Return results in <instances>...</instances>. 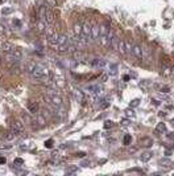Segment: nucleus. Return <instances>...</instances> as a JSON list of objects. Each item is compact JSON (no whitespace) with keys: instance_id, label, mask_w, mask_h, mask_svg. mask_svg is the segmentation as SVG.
Wrapping results in <instances>:
<instances>
[{"instance_id":"f257e3e1","label":"nucleus","mask_w":174,"mask_h":176,"mask_svg":"<svg viewBox=\"0 0 174 176\" xmlns=\"http://www.w3.org/2000/svg\"><path fill=\"white\" fill-rule=\"evenodd\" d=\"M30 76H32V78H33L36 82H45V81H49L50 73H49L48 68L37 64V66H36L33 72L30 73Z\"/></svg>"},{"instance_id":"f03ea898","label":"nucleus","mask_w":174,"mask_h":176,"mask_svg":"<svg viewBox=\"0 0 174 176\" xmlns=\"http://www.w3.org/2000/svg\"><path fill=\"white\" fill-rule=\"evenodd\" d=\"M46 99H48L49 102H50L56 109L64 106V99H62L61 95H58V93H56V94H46Z\"/></svg>"},{"instance_id":"7ed1b4c3","label":"nucleus","mask_w":174,"mask_h":176,"mask_svg":"<svg viewBox=\"0 0 174 176\" xmlns=\"http://www.w3.org/2000/svg\"><path fill=\"white\" fill-rule=\"evenodd\" d=\"M82 37L86 40L87 44H91L92 41V29H91V24L88 23H84L83 24V29H82Z\"/></svg>"},{"instance_id":"20e7f679","label":"nucleus","mask_w":174,"mask_h":176,"mask_svg":"<svg viewBox=\"0 0 174 176\" xmlns=\"http://www.w3.org/2000/svg\"><path fill=\"white\" fill-rule=\"evenodd\" d=\"M44 21L46 23V25H53L54 23V12H53V8L46 6V11H45V17H44Z\"/></svg>"},{"instance_id":"39448f33","label":"nucleus","mask_w":174,"mask_h":176,"mask_svg":"<svg viewBox=\"0 0 174 176\" xmlns=\"http://www.w3.org/2000/svg\"><path fill=\"white\" fill-rule=\"evenodd\" d=\"M25 130V125L23 121H13L12 123V131L15 134H21Z\"/></svg>"},{"instance_id":"423d86ee","label":"nucleus","mask_w":174,"mask_h":176,"mask_svg":"<svg viewBox=\"0 0 174 176\" xmlns=\"http://www.w3.org/2000/svg\"><path fill=\"white\" fill-rule=\"evenodd\" d=\"M132 56L135 57L137 61H141L142 60V46L140 44H135L132 48Z\"/></svg>"},{"instance_id":"0eeeda50","label":"nucleus","mask_w":174,"mask_h":176,"mask_svg":"<svg viewBox=\"0 0 174 176\" xmlns=\"http://www.w3.org/2000/svg\"><path fill=\"white\" fill-rule=\"evenodd\" d=\"M0 49H2L4 53H12L15 50V45L10 41H3L2 45H0Z\"/></svg>"},{"instance_id":"6e6552de","label":"nucleus","mask_w":174,"mask_h":176,"mask_svg":"<svg viewBox=\"0 0 174 176\" xmlns=\"http://www.w3.org/2000/svg\"><path fill=\"white\" fill-rule=\"evenodd\" d=\"M87 91H90L91 94H100L103 91V86L102 85H98V83H94V85H88L86 87Z\"/></svg>"},{"instance_id":"1a4fd4ad","label":"nucleus","mask_w":174,"mask_h":176,"mask_svg":"<svg viewBox=\"0 0 174 176\" xmlns=\"http://www.w3.org/2000/svg\"><path fill=\"white\" fill-rule=\"evenodd\" d=\"M152 60V54H150V49L148 46H142V60L144 62H149Z\"/></svg>"},{"instance_id":"9d476101","label":"nucleus","mask_w":174,"mask_h":176,"mask_svg":"<svg viewBox=\"0 0 174 176\" xmlns=\"http://www.w3.org/2000/svg\"><path fill=\"white\" fill-rule=\"evenodd\" d=\"M91 64H92L94 68H98V69H102V68H104L107 65L106 60H103V58H94Z\"/></svg>"},{"instance_id":"9b49d317","label":"nucleus","mask_w":174,"mask_h":176,"mask_svg":"<svg viewBox=\"0 0 174 176\" xmlns=\"http://www.w3.org/2000/svg\"><path fill=\"white\" fill-rule=\"evenodd\" d=\"M6 60H7V62L10 64V65H12V64H19V61H20L19 57H16L13 53H6Z\"/></svg>"},{"instance_id":"f8f14e48","label":"nucleus","mask_w":174,"mask_h":176,"mask_svg":"<svg viewBox=\"0 0 174 176\" xmlns=\"http://www.w3.org/2000/svg\"><path fill=\"white\" fill-rule=\"evenodd\" d=\"M119 42H120V38L118 34H114V37L111 38V42H110V46L112 48V50H118V48H119Z\"/></svg>"},{"instance_id":"ddd939ff","label":"nucleus","mask_w":174,"mask_h":176,"mask_svg":"<svg viewBox=\"0 0 174 176\" xmlns=\"http://www.w3.org/2000/svg\"><path fill=\"white\" fill-rule=\"evenodd\" d=\"M91 29H92V41H98L99 40V25L91 24Z\"/></svg>"},{"instance_id":"4468645a","label":"nucleus","mask_w":174,"mask_h":176,"mask_svg":"<svg viewBox=\"0 0 174 176\" xmlns=\"http://www.w3.org/2000/svg\"><path fill=\"white\" fill-rule=\"evenodd\" d=\"M108 32H110V25L108 24H102V25H99V37L100 36H107L108 34Z\"/></svg>"},{"instance_id":"2eb2a0df","label":"nucleus","mask_w":174,"mask_h":176,"mask_svg":"<svg viewBox=\"0 0 174 176\" xmlns=\"http://www.w3.org/2000/svg\"><path fill=\"white\" fill-rule=\"evenodd\" d=\"M36 122H37L38 127H41V126H45V125H46L48 119L42 115V113H41V114H37V115H36Z\"/></svg>"},{"instance_id":"dca6fc26","label":"nucleus","mask_w":174,"mask_h":176,"mask_svg":"<svg viewBox=\"0 0 174 176\" xmlns=\"http://www.w3.org/2000/svg\"><path fill=\"white\" fill-rule=\"evenodd\" d=\"M161 74L164 77H170L173 74V70L170 66H168V65H164V66L161 68Z\"/></svg>"},{"instance_id":"f3484780","label":"nucleus","mask_w":174,"mask_h":176,"mask_svg":"<svg viewBox=\"0 0 174 176\" xmlns=\"http://www.w3.org/2000/svg\"><path fill=\"white\" fill-rule=\"evenodd\" d=\"M82 29H83L82 23H75L74 24V34L75 36H82Z\"/></svg>"},{"instance_id":"a211bd4d","label":"nucleus","mask_w":174,"mask_h":176,"mask_svg":"<svg viewBox=\"0 0 174 176\" xmlns=\"http://www.w3.org/2000/svg\"><path fill=\"white\" fill-rule=\"evenodd\" d=\"M118 52H119L120 54H123V56H126V54H127L126 41H124V40H120V42H119V48H118Z\"/></svg>"},{"instance_id":"6ab92c4d","label":"nucleus","mask_w":174,"mask_h":176,"mask_svg":"<svg viewBox=\"0 0 174 176\" xmlns=\"http://www.w3.org/2000/svg\"><path fill=\"white\" fill-rule=\"evenodd\" d=\"M28 110H29V113H32V114H36L38 111V106H37V103L36 102H28Z\"/></svg>"},{"instance_id":"aec40b11","label":"nucleus","mask_w":174,"mask_h":176,"mask_svg":"<svg viewBox=\"0 0 174 176\" xmlns=\"http://www.w3.org/2000/svg\"><path fill=\"white\" fill-rule=\"evenodd\" d=\"M139 143L141 144V146H144V147H149V146H152V139L150 138H141L140 140H139Z\"/></svg>"},{"instance_id":"412c9836","label":"nucleus","mask_w":174,"mask_h":176,"mask_svg":"<svg viewBox=\"0 0 174 176\" xmlns=\"http://www.w3.org/2000/svg\"><path fill=\"white\" fill-rule=\"evenodd\" d=\"M37 28H38L40 32H45L46 28H48V25H46V23H45L44 20H38V23H37Z\"/></svg>"},{"instance_id":"4be33fe9","label":"nucleus","mask_w":174,"mask_h":176,"mask_svg":"<svg viewBox=\"0 0 174 176\" xmlns=\"http://www.w3.org/2000/svg\"><path fill=\"white\" fill-rule=\"evenodd\" d=\"M74 95H75V98H77V101H78V102L83 103V101H84V95L82 94V91H79V90H75V91H74Z\"/></svg>"},{"instance_id":"5701e85b","label":"nucleus","mask_w":174,"mask_h":176,"mask_svg":"<svg viewBox=\"0 0 174 176\" xmlns=\"http://www.w3.org/2000/svg\"><path fill=\"white\" fill-rule=\"evenodd\" d=\"M118 73V65H110L108 66V74L110 76H115V74Z\"/></svg>"},{"instance_id":"b1692460","label":"nucleus","mask_w":174,"mask_h":176,"mask_svg":"<svg viewBox=\"0 0 174 176\" xmlns=\"http://www.w3.org/2000/svg\"><path fill=\"white\" fill-rule=\"evenodd\" d=\"M45 4H46L48 7L53 8V10L58 7V2H57V0H45Z\"/></svg>"},{"instance_id":"393cba45","label":"nucleus","mask_w":174,"mask_h":176,"mask_svg":"<svg viewBox=\"0 0 174 176\" xmlns=\"http://www.w3.org/2000/svg\"><path fill=\"white\" fill-rule=\"evenodd\" d=\"M15 135H16V134L13 133V131H10V133H7L6 135H4V138H6L7 140H12L13 138H15Z\"/></svg>"},{"instance_id":"a878e982","label":"nucleus","mask_w":174,"mask_h":176,"mask_svg":"<svg viewBox=\"0 0 174 176\" xmlns=\"http://www.w3.org/2000/svg\"><path fill=\"white\" fill-rule=\"evenodd\" d=\"M150 158H152V152H144V154H142V155H141V160H148V159H150Z\"/></svg>"},{"instance_id":"bb28decb","label":"nucleus","mask_w":174,"mask_h":176,"mask_svg":"<svg viewBox=\"0 0 174 176\" xmlns=\"http://www.w3.org/2000/svg\"><path fill=\"white\" fill-rule=\"evenodd\" d=\"M132 48H133V45L129 41H126V49H127V53H131L132 54Z\"/></svg>"},{"instance_id":"cd10ccee","label":"nucleus","mask_w":174,"mask_h":176,"mask_svg":"<svg viewBox=\"0 0 174 176\" xmlns=\"http://www.w3.org/2000/svg\"><path fill=\"white\" fill-rule=\"evenodd\" d=\"M12 53H13V54H15L16 57H19V58H21V50L19 49V48H15V50H13V52H12Z\"/></svg>"},{"instance_id":"c85d7f7f","label":"nucleus","mask_w":174,"mask_h":176,"mask_svg":"<svg viewBox=\"0 0 174 176\" xmlns=\"http://www.w3.org/2000/svg\"><path fill=\"white\" fill-rule=\"evenodd\" d=\"M166 130V127H165L164 123H161V125H158L157 126V129H156V131H165Z\"/></svg>"},{"instance_id":"c756f323","label":"nucleus","mask_w":174,"mask_h":176,"mask_svg":"<svg viewBox=\"0 0 174 176\" xmlns=\"http://www.w3.org/2000/svg\"><path fill=\"white\" fill-rule=\"evenodd\" d=\"M131 140H132V138L129 135H126V138H124V144H129L131 143Z\"/></svg>"},{"instance_id":"7c9ffc66","label":"nucleus","mask_w":174,"mask_h":176,"mask_svg":"<svg viewBox=\"0 0 174 176\" xmlns=\"http://www.w3.org/2000/svg\"><path fill=\"white\" fill-rule=\"evenodd\" d=\"M0 34H6V27L4 25H0Z\"/></svg>"},{"instance_id":"2f4dec72","label":"nucleus","mask_w":174,"mask_h":176,"mask_svg":"<svg viewBox=\"0 0 174 176\" xmlns=\"http://www.w3.org/2000/svg\"><path fill=\"white\" fill-rule=\"evenodd\" d=\"M45 146H46L48 148H50V147L53 146V142H52V140H46V142H45Z\"/></svg>"},{"instance_id":"473e14b6","label":"nucleus","mask_w":174,"mask_h":176,"mask_svg":"<svg viewBox=\"0 0 174 176\" xmlns=\"http://www.w3.org/2000/svg\"><path fill=\"white\" fill-rule=\"evenodd\" d=\"M11 11H12V8H6V10L3 11V14H10Z\"/></svg>"},{"instance_id":"72a5a7b5","label":"nucleus","mask_w":174,"mask_h":176,"mask_svg":"<svg viewBox=\"0 0 174 176\" xmlns=\"http://www.w3.org/2000/svg\"><path fill=\"white\" fill-rule=\"evenodd\" d=\"M6 163V158H0V164H4Z\"/></svg>"},{"instance_id":"f704fd0d","label":"nucleus","mask_w":174,"mask_h":176,"mask_svg":"<svg viewBox=\"0 0 174 176\" xmlns=\"http://www.w3.org/2000/svg\"><path fill=\"white\" fill-rule=\"evenodd\" d=\"M104 127H111V122H107L104 125Z\"/></svg>"},{"instance_id":"c9c22d12","label":"nucleus","mask_w":174,"mask_h":176,"mask_svg":"<svg viewBox=\"0 0 174 176\" xmlns=\"http://www.w3.org/2000/svg\"><path fill=\"white\" fill-rule=\"evenodd\" d=\"M137 102H139V101H133V102H132V106H136Z\"/></svg>"},{"instance_id":"e433bc0d","label":"nucleus","mask_w":174,"mask_h":176,"mask_svg":"<svg viewBox=\"0 0 174 176\" xmlns=\"http://www.w3.org/2000/svg\"><path fill=\"white\" fill-rule=\"evenodd\" d=\"M173 74H174V70H173Z\"/></svg>"},{"instance_id":"4c0bfd02","label":"nucleus","mask_w":174,"mask_h":176,"mask_svg":"<svg viewBox=\"0 0 174 176\" xmlns=\"http://www.w3.org/2000/svg\"><path fill=\"white\" fill-rule=\"evenodd\" d=\"M0 45H2V42H0Z\"/></svg>"}]
</instances>
